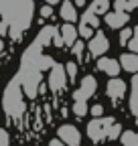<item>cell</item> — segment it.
I'll use <instances>...</instances> for the list:
<instances>
[{
	"instance_id": "1",
	"label": "cell",
	"mask_w": 138,
	"mask_h": 146,
	"mask_svg": "<svg viewBox=\"0 0 138 146\" xmlns=\"http://www.w3.org/2000/svg\"><path fill=\"white\" fill-rule=\"evenodd\" d=\"M2 106H4V110H6L10 116H21L23 114L25 104H23V96H21V89H19V83H16V81H12L6 87Z\"/></svg>"
},
{
	"instance_id": "2",
	"label": "cell",
	"mask_w": 138,
	"mask_h": 146,
	"mask_svg": "<svg viewBox=\"0 0 138 146\" xmlns=\"http://www.w3.org/2000/svg\"><path fill=\"white\" fill-rule=\"evenodd\" d=\"M116 120L114 118H96L88 124V136L92 142H102V140H106L108 138V132H110V128Z\"/></svg>"
},
{
	"instance_id": "3",
	"label": "cell",
	"mask_w": 138,
	"mask_h": 146,
	"mask_svg": "<svg viewBox=\"0 0 138 146\" xmlns=\"http://www.w3.org/2000/svg\"><path fill=\"white\" fill-rule=\"evenodd\" d=\"M57 132H59V140H63L65 146H79L81 144V134L71 124H63Z\"/></svg>"
},
{
	"instance_id": "4",
	"label": "cell",
	"mask_w": 138,
	"mask_h": 146,
	"mask_svg": "<svg viewBox=\"0 0 138 146\" xmlns=\"http://www.w3.org/2000/svg\"><path fill=\"white\" fill-rule=\"evenodd\" d=\"M96 89H98L96 77H94V75H85V77L81 79L79 89L73 94V98H75V100H85V102H88V98H92V96L96 94Z\"/></svg>"
},
{
	"instance_id": "5",
	"label": "cell",
	"mask_w": 138,
	"mask_h": 146,
	"mask_svg": "<svg viewBox=\"0 0 138 146\" xmlns=\"http://www.w3.org/2000/svg\"><path fill=\"white\" fill-rule=\"evenodd\" d=\"M65 83H67V73H65V69L61 67V65H53L51 67V75H49V87L53 89V91H59V89H63L65 87Z\"/></svg>"
},
{
	"instance_id": "6",
	"label": "cell",
	"mask_w": 138,
	"mask_h": 146,
	"mask_svg": "<svg viewBox=\"0 0 138 146\" xmlns=\"http://www.w3.org/2000/svg\"><path fill=\"white\" fill-rule=\"evenodd\" d=\"M108 49H110V41H108L106 35L96 33L92 39H90V53L94 55V57H102Z\"/></svg>"
},
{
	"instance_id": "7",
	"label": "cell",
	"mask_w": 138,
	"mask_h": 146,
	"mask_svg": "<svg viewBox=\"0 0 138 146\" xmlns=\"http://www.w3.org/2000/svg\"><path fill=\"white\" fill-rule=\"evenodd\" d=\"M39 79H41L39 71H31V73H27V75H25L23 89H25L27 98H34V96H37V89H39Z\"/></svg>"
},
{
	"instance_id": "8",
	"label": "cell",
	"mask_w": 138,
	"mask_h": 146,
	"mask_svg": "<svg viewBox=\"0 0 138 146\" xmlns=\"http://www.w3.org/2000/svg\"><path fill=\"white\" fill-rule=\"evenodd\" d=\"M108 96L112 98V100H120V98H124V94H126V81H122L120 77H112L110 81H108Z\"/></svg>"
},
{
	"instance_id": "9",
	"label": "cell",
	"mask_w": 138,
	"mask_h": 146,
	"mask_svg": "<svg viewBox=\"0 0 138 146\" xmlns=\"http://www.w3.org/2000/svg\"><path fill=\"white\" fill-rule=\"evenodd\" d=\"M128 23V12H106V25L110 29H122L124 25Z\"/></svg>"
},
{
	"instance_id": "10",
	"label": "cell",
	"mask_w": 138,
	"mask_h": 146,
	"mask_svg": "<svg viewBox=\"0 0 138 146\" xmlns=\"http://www.w3.org/2000/svg\"><path fill=\"white\" fill-rule=\"evenodd\" d=\"M77 29L71 25V23H65L63 27H61V43L63 45H67V47H73L75 45V41H77Z\"/></svg>"
},
{
	"instance_id": "11",
	"label": "cell",
	"mask_w": 138,
	"mask_h": 146,
	"mask_svg": "<svg viewBox=\"0 0 138 146\" xmlns=\"http://www.w3.org/2000/svg\"><path fill=\"white\" fill-rule=\"evenodd\" d=\"M98 69L104 71V73H108V75H112V77H116L118 73H120L118 61H116V59H108V57H102V59L98 61Z\"/></svg>"
},
{
	"instance_id": "12",
	"label": "cell",
	"mask_w": 138,
	"mask_h": 146,
	"mask_svg": "<svg viewBox=\"0 0 138 146\" xmlns=\"http://www.w3.org/2000/svg\"><path fill=\"white\" fill-rule=\"evenodd\" d=\"M120 67L130 73H138V53H126L120 57Z\"/></svg>"
},
{
	"instance_id": "13",
	"label": "cell",
	"mask_w": 138,
	"mask_h": 146,
	"mask_svg": "<svg viewBox=\"0 0 138 146\" xmlns=\"http://www.w3.org/2000/svg\"><path fill=\"white\" fill-rule=\"evenodd\" d=\"M59 14H61V18H63L65 23H73L75 18H77L75 4H71L69 0H67V2H63V4H61V12H59Z\"/></svg>"
},
{
	"instance_id": "14",
	"label": "cell",
	"mask_w": 138,
	"mask_h": 146,
	"mask_svg": "<svg viewBox=\"0 0 138 146\" xmlns=\"http://www.w3.org/2000/svg\"><path fill=\"white\" fill-rule=\"evenodd\" d=\"M130 110L138 116V73L132 79V98H130Z\"/></svg>"
},
{
	"instance_id": "15",
	"label": "cell",
	"mask_w": 138,
	"mask_h": 146,
	"mask_svg": "<svg viewBox=\"0 0 138 146\" xmlns=\"http://www.w3.org/2000/svg\"><path fill=\"white\" fill-rule=\"evenodd\" d=\"M55 33H57V29H55V27H45V29L41 31V35H39L37 43H39V45H49V43H51V39L55 36Z\"/></svg>"
},
{
	"instance_id": "16",
	"label": "cell",
	"mask_w": 138,
	"mask_h": 146,
	"mask_svg": "<svg viewBox=\"0 0 138 146\" xmlns=\"http://www.w3.org/2000/svg\"><path fill=\"white\" fill-rule=\"evenodd\" d=\"M114 6H116V10H120V12H130V10H134V8L138 6V0H116Z\"/></svg>"
},
{
	"instance_id": "17",
	"label": "cell",
	"mask_w": 138,
	"mask_h": 146,
	"mask_svg": "<svg viewBox=\"0 0 138 146\" xmlns=\"http://www.w3.org/2000/svg\"><path fill=\"white\" fill-rule=\"evenodd\" d=\"M120 140H122V146H138V132H134V130L122 132Z\"/></svg>"
},
{
	"instance_id": "18",
	"label": "cell",
	"mask_w": 138,
	"mask_h": 146,
	"mask_svg": "<svg viewBox=\"0 0 138 146\" xmlns=\"http://www.w3.org/2000/svg\"><path fill=\"white\" fill-rule=\"evenodd\" d=\"M108 8H110V2H108V0H94V2L90 4V10H92L94 14H106Z\"/></svg>"
},
{
	"instance_id": "19",
	"label": "cell",
	"mask_w": 138,
	"mask_h": 146,
	"mask_svg": "<svg viewBox=\"0 0 138 146\" xmlns=\"http://www.w3.org/2000/svg\"><path fill=\"white\" fill-rule=\"evenodd\" d=\"M88 112H90V108H88V104H85V100H75V104H73V114H75L77 118H83Z\"/></svg>"
},
{
	"instance_id": "20",
	"label": "cell",
	"mask_w": 138,
	"mask_h": 146,
	"mask_svg": "<svg viewBox=\"0 0 138 146\" xmlns=\"http://www.w3.org/2000/svg\"><path fill=\"white\" fill-rule=\"evenodd\" d=\"M81 23H85V25H90L92 29H96L98 25H100V21H98V14H94L90 8L85 10V14H83V18H81Z\"/></svg>"
},
{
	"instance_id": "21",
	"label": "cell",
	"mask_w": 138,
	"mask_h": 146,
	"mask_svg": "<svg viewBox=\"0 0 138 146\" xmlns=\"http://www.w3.org/2000/svg\"><path fill=\"white\" fill-rule=\"evenodd\" d=\"M77 33L83 36V39H92V36H94V29L90 25H85V23H81V27L77 29Z\"/></svg>"
},
{
	"instance_id": "22",
	"label": "cell",
	"mask_w": 138,
	"mask_h": 146,
	"mask_svg": "<svg viewBox=\"0 0 138 146\" xmlns=\"http://www.w3.org/2000/svg\"><path fill=\"white\" fill-rule=\"evenodd\" d=\"M120 134H122V126L114 122V124H112V128H110V132H108V138H110V140H116Z\"/></svg>"
},
{
	"instance_id": "23",
	"label": "cell",
	"mask_w": 138,
	"mask_h": 146,
	"mask_svg": "<svg viewBox=\"0 0 138 146\" xmlns=\"http://www.w3.org/2000/svg\"><path fill=\"white\" fill-rule=\"evenodd\" d=\"M132 53H138V29H134V35H132V39L128 41V45H126Z\"/></svg>"
},
{
	"instance_id": "24",
	"label": "cell",
	"mask_w": 138,
	"mask_h": 146,
	"mask_svg": "<svg viewBox=\"0 0 138 146\" xmlns=\"http://www.w3.org/2000/svg\"><path fill=\"white\" fill-rule=\"evenodd\" d=\"M65 73L69 75V79H75V75H77V63L69 61V63L65 65Z\"/></svg>"
},
{
	"instance_id": "25",
	"label": "cell",
	"mask_w": 138,
	"mask_h": 146,
	"mask_svg": "<svg viewBox=\"0 0 138 146\" xmlns=\"http://www.w3.org/2000/svg\"><path fill=\"white\" fill-rule=\"evenodd\" d=\"M132 35H134V31H132V29H124L122 33H120V43L126 47V45H128V41L132 39Z\"/></svg>"
},
{
	"instance_id": "26",
	"label": "cell",
	"mask_w": 138,
	"mask_h": 146,
	"mask_svg": "<svg viewBox=\"0 0 138 146\" xmlns=\"http://www.w3.org/2000/svg\"><path fill=\"white\" fill-rule=\"evenodd\" d=\"M71 51H73L75 57L81 61V57H83V43H77V41H75V45H73V49H71Z\"/></svg>"
},
{
	"instance_id": "27",
	"label": "cell",
	"mask_w": 138,
	"mask_h": 146,
	"mask_svg": "<svg viewBox=\"0 0 138 146\" xmlns=\"http://www.w3.org/2000/svg\"><path fill=\"white\" fill-rule=\"evenodd\" d=\"M90 114H92L94 118H102V114H104V106H100V104L94 106V108L90 110Z\"/></svg>"
},
{
	"instance_id": "28",
	"label": "cell",
	"mask_w": 138,
	"mask_h": 146,
	"mask_svg": "<svg viewBox=\"0 0 138 146\" xmlns=\"http://www.w3.org/2000/svg\"><path fill=\"white\" fill-rule=\"evenodd\" d=\"M51 14H53V8H51V6H43V8H41V16L49 18Z\"/></svg>"
},
{
	"instance_id": "29",
	"label": "cell",
	"mask_w": 138,
	"mask_h": 146,
	"mask_svg": "<svg viewBox=\"0 0 138 146\" xmlns=\"http://www.w3.org/2000/svg\"><path fill=\"white\" fill-rule=\"evenodd\" d=\"M49 146H65V142L59 140V138H55V140H51V142H49Z\"/></svg>"
},
{
	"instance_id": "30",
	"label": "cell",
	"mask_w": 138,
	"mask_h": 146,
	"mask_svg": "<svg viewBox=\"0 0 138 146\" xmlns=\"http://www.w3.org/2000/svg\"><path fill=\"white\" fill-rule=\"evenodd\" d=\"M73 4H75V6H85V0H75Z\"/></svg>"
},
{
	"instance_id": "31",
	"label": "cell",
	"mask_w": 138,
	"mask_h": 146,
	"mask_svg": "<svg viewBox=\"0 0 138 146\" xmlns=\"http://www.w3.org/2000/svg\"><path fill=\"white\" fill-rule=\"evenodd\" d=\"M45 2H47V4L51 6V4H57V2H59V0H45Z\"/></svg>"
},
{
	"instance_id": "32",
	"label": "cell",
	"mask_w": 138,
	"mask_h": 146,
	"mask_svg": "<svg viewBox=\"0 0 138 146\" xmlns=\"http://www.w3.org/2000/svg\"><path fill=\"white\" fill-rule=\"evenodd\" d=\"M4 49V43H2V39H0V51H2Z\"/></svg>"
}]
</instances>
